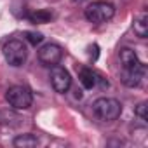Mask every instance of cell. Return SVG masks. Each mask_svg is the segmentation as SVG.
Masks as SVG:
<instances>
[{
    "label": "cell",
    "instance_id": "5",
    "mask_svg": "<svg viewBox=\"0 0 148 148\" xmlns=\"http://www.w3.org/2000/svg\"><path fill=\"white\" fill-rule=\"evenodd\" d=\"M51 84L56 92L64 94V92H68V89L71 86V77L63 66L54 64V66H51Z\"/></svg>",
    "mask_w": 148,
    "mask_h": 148
},
{
    "label": "cell",
    "instance_id": "4",
    "mask_svg": "<svg viewBox=\"0 0 148 148\" xmlns=\"http://www.w3.org/2000/svg\"><path fill=\"white\" fill-rule=\"evenodd\" d=\"M9 105L14 108V110H26L32 106L33 103V96L30 92V89L23 87V86H12L7 94H5Z\"/></svg>",
    "mask_w": 148,
    "mask_h": 148
},
{
    "label": "cell",
    "instance_id": "1",
    "mask_svg": "<svg viewBox=\"0 0 148 148\" xmlns=\"http://www.w3.org/2000/svg\"><path fill=\"white\" fill-rule=\"evenodd\" d=\"M92 112L99 120L110 122V120H115V119L120 117L122 105L113 98H98L92 103Z\"/></svg>",
    "mask_w": 148,
    "mask_h": 148
},
{
    "label": "cell",
    "instance_id": "2",
    "mask_svg": "<svg viewBox=\"0 0 148 148\" xmlns=\"http://www.w3.org/2000/svg\"><path fill=\"white\" fill-rule=\"evenodd\" d=\"M86 19L89 23H106L115 16V7L110 2H103V0H98V2H92L86 7Z\"/></svg>",
    "mask_w": 148,
    "mask_h": 148
},
{
    "label": "cell",
    "instance_id": "8",
    "mask_svg": "<svg viewBox=\"0 0 148 148\" xmlns=\"http://www.w3.org/2000/svg\"><path fill=\"white\" fill-rule=\"evenodd\" d=\"M119 56H120L122 70H132V68H139V66H143V63L138 59L136 52H134L132 49H129V47H122L120 52H119Z\"/></svg>",
    "mask_w": 148,
    "mask_h": 148
},
{
    "label": "cell",
    "instance_id": "10",
    "mask_svg": "<svg viewBox=\"0 0 148 148\" xmlns=\"http://www.w3.org/2000/svg\"><path fill=\"white\" fill-rule=\"evenodd\" d=\"M37 145H38V139L33 134H21L14 139V146H18V148H32Z\"/></svg>",
    "mask_w": 148,
    "mask_h": 148
},
{
    "label": "cell",
    "instance_id": "11",
    "mask_svg": "<svg viewBox=\"0 0 148 148\" xmlns=\"http://www.w3.org/2000/svg\"><path fill=\"white\" fill-rule=\"evenodd\" d=\"M134 33L141 38H146V12H141L136 19H134Z\"/></svg>",
    "mask_w": 148,
    "mask_h": 148
},
{
    "label": "cell",
    "instance_id": "13",
    "mask_svg": "<svg viewBox=\"0 0 148 148\" xmlns=\"http://www.w3.org/2000/svg\"><path fill=\"white\" fill-rule=\"evenodd\" d=\"M136 115L143 120V122H146L148 120V115H146V103L143 101V103H139L138 106H136Z\"/></svg>",
    "mask_w": 148,
    "mask_h": 148
},
{
    "label": "cell",
    "instance_id": "14",
    "mask_svg": "<svg viewBox=\"0 0 148 148\" xmlns=\"http://www.w3.org/2000/svg\"><path fill=\"white\" fill-rule=\"evenodd\" d=\"M51 18H52V14H49V12H37V14L32 16V19L37 21V23H45V21H49Z\"/></svg>",
    "mask_w": 148,
    "mask_h": 148
},
{
    "label": "cell",
    "instance_id": "3",
    "mask_svg": "<svg viewBox=\"0 0 148 148\" xmlns=\"http://www.w3.org/2000/svg\"><path fill=\"white\" fill-rule=\"evenodd\" d=\"M4 58L14 68L23 66L26 58H28V51H26V45L23 44V40H18V38L9 40L4 45Z\"/></svg>",
    "mask_w": 148,
    "mask_h": 148
},
{
    "label": "cell",
    "instance_id": "7",
    "mask_svg": "<svg viewBox=\"0 0 148 148\" xmlns=\"http://www.w3.org/2000/svg\"><path fill=\"white\" fill-rule=\"evenodd\" d=\"M143 77H145V64L139 66V68H132V70H122V82L127 87L139 86Z\"/></svg>",
    "mask_w": 148,
    "mask_h": 148
},
{
    "label": "cell",
    "instance_id": "15",
    "mask_svg": "<svg viewBox=\"0 0 148 148\" xmlns=\"http://www.w3.org/2000/svg\"><path fill=\"white\" fill-rule=\"evenodd\" d=\"M73 2H82V0H73Z\"/></svg>",
    "mask_w": 148,
    "mask_h": 148
},
{
    "label": "cell",
    "instance_id": "12",
    "mask_svg": "<svg viewBox=\"0 0 148 148\" xmlns=\"http://www.w3.org/2000/svg\"><path fill=\"white\" fill-rule=\"evenodd\" d=\"M25 38H26L32 45H37V44H40V42L44 40L42 33H37V32H26V33H25Z\"/></svg>",
    "mask_w": 148,
    "mask_h": 148
},
{
    "label": "cell",
    "instance_id": "9",
    "mask_svg": "<svg viewBox=\"0 0 148 148\" xmlns=\"http://www.w3.org/2000/svg\"><path fill=\"white\" fill-rule=\"evenodd\" d=\"M79 79H80V84L86 89H92L98 84V75H96L91 68H82L80 73H79Z\"/></svg>",
    "mask_w": 148,
    "mask_h": 148
},
{
    "label": "cell",
    "instance_id": "6",
    "mask_svg": "<svg viewBox=\"0 0 148 148\" xmlns=\"http://www.w3.org/2000/svg\"><path fill=\"white\" fill-rule=\"evenodd\" d=\"M61 58H63V51L56 44H44L38 49V59H40V63H44L47 66L58 64L61 61Z\"/></svg>",
    "mask_w": 148,
    "mask_h": 148
}]
</instances>
